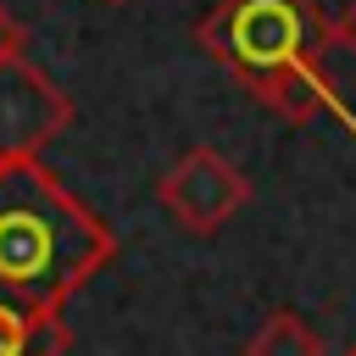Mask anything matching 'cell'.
Returning <instances> with one entry per match:
<instances>
[{"mask_svg":"<svg viewBox=\"0 0 356 356\" xmlns=\"http://www.w3.org/2000/svg\"><path fill=\"white\" fill-rule=\"evenodd\" d=\"M111 256L117 228L39 156L0 161V300L61 312Z\"/></svg>","mask_w":356,"mask_h":356,"instance_id":"cell-1","label":"cell"},{"mask_svg":"<svg viewBox=\"0 0 356 356\" xmlns=\"http://www.w3.org/2000/svg\"><path fill=\"white\" fill-rule=\"evenodd\" d=\"M195 39L284 122H312L317 111H339V95L323 72L328 33L312 0H217L195 22Z\"/></svg>","mask_w":356,"mask_h":356,"instance_id":"cell-2","label":"cell"},{"mask_svg":"<svg viewBox=\"0 0 356 356\" xmlns=\"http://www.w3.org/2000/svg\"><path fill=\"white\" fill-rule=\"evenodd\" d=\"M156 200H161V211H167L178 228H189V234H217V228L250 200V178H245L222 150L195 145V150H184V156L161 172Z\"/></svg>","mask_w":356,"mask_h":356,"instance_id":"cell-3","label":"cell"},{"mask_svg":"<svg viewBox=\"0 0 356 356\" xmlns=\"http://www.w3.org/2000/svg\"><path fill=\"white\" fill-rule=\"evenodd\" d=\"M72 122V100L56 78H44L22 50L0 56V161L39 156Z\"/></svg>","mask_w":356,"mask_h":356,"instance_id":"cell-4","label":"cell"},{"mask_svg":"<svg viewBox=\"0 0 356 356\" xmlns=\"http://www.w3.org/2000/svg\"><path fill=\"white\" fill-rule=\"evenodd\" d=\"M72 334L61 312H33L17 300H0V356H67Z\"/></svg>","mask_w":356,"mask_h":356,"instance_id":"cell-5","label":"cell"},{"mask_svg":"<svg viewBox=\"0 0 356 356\" xmlns=\"http://www.w3.org/2000/svg\"><path fill=\"white\" fill-rule=\"evenodd\" d=\"M245 356H323V334H317L300 312L278 306V312H267L261 328L250 334Z\"/></svg>","mask_w":356,"mask_h":356,"instance_id":"cell-6","label":"cell"},{"mask_svg":"<svg viewBox=\"0 0 356 356\" xmlns=\"http://www.w3.org/2000/svg\"><path fill=\"white\" fill-rule=\"evenodd\" d=\"M323 33H328L334 50H350L356 56V0H345L334 17H323Z\"/></svg>","mask_w":356,"mask_h":356,"instance_id":"cell-7","label":"cell"},{"mask_svg":"<svg viewBox=\"0 0 356 356\" xmlns=\"http://www.w3.org/2000/svg\"><path fill=\"white\" fill-rule=\"evenodd\" d=\"M28 44V33H22V22L11 17V11H0V56H17Z\"/></svg>","mask_w":356,"mask_h":356,"instance_id":"cell-8","label":"cell"},{"mask_svg":"<svg viewBox=\"0 0 356 356\" xmlns=\"http://www.w3.org/2000/svg\"><path fill=\"white\" fill-rule=\"evenodd\" d=\"M339 356H356V345H345V350H339Z\"/></svg>","mask_w":356,"mask_h":356,"instance_id":"cell-9","label":"cell"},{"mask_svg":"<svg viewBox=\"0 0 356 356\" xmlns=\"http://www.w3.org/2000/svg\"><path fill=\"white\" fill-rule=\"evenodd\" d=\"M111 6H128V0H111Z\"/></svg>","mask_w":356,"mask_h":356,"instance_id":"cell-10","label":"cell"}]
</instances>
